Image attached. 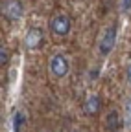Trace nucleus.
Segmentation results:
<instances>
[{"instance_id": "f8f14e48", "label": "nucleus", "mask_w": 131, "mask_h": 132, "mask_svg": "<svg viewBox=\"0 0 131 132\" xmlns=\"http://www.w3.org/2000/svg\"><path fill=\"white\" fill-rule=\"evenodd\" d=\"M74 132H76V130H74Z\"/></svg>"}, {"instance_id": "423d86ee", "label": "nucleus", "mask_w": 131, "mask_h": 132, "mask_svg": "<svg viewBox=\"0 0 131 132\" xmlns=\"http://www.w3.org/2000/svg\"><path fill=\"white\" fill-rule=\"evenodd\" d=\"M83 112L87 116H94L96 112H100V97L98 95H89L83 103Z\"/></svg>"}, {"instance_id": "39448f33", "label": "nucleus", "mask_w": 131, "mask_h": 132, "mask_svg": "<svg viewBox=\"0 0 131 132\" xmlns=\"http://www.w3.org/2000/svg\"><path fill=\"white\" fill-rule=\"evenodd\" d=\"M24 42H26V48H28V50H37V48H41V44H43V31H41L39 28H31V29L26 33Z\"/></svg>"}, {"instance_id": "f03ea898", "label": "nucleus", "mask_w": 131, "mask_h": 132, "mask_svg": "<svg viewBox=\"0 0 131 132\" xmlns=\"http://www.w3.org/2000/svg\"><path fill=\"white\" fill-rule=\"evenodd\" d=\"M68 61H67V57L65 55H61V53H56L54 57H52V61H50V70H52V73L56 75V77H65L68 73Z\"/></svg>"}, {"instance_id": "9d476101", "label": "nucleus", "mask_w": 131, "mask_h": 132, "mask_svg": "<svg viewBox=\"0 0 131 132\" xmlns=\"http://www.w3.org/2000/svg\"><path fill=\"white\" fill-rule=\"evenodd\" d=\"M131 7V0H124V9H129Z\"/></svg>"}, {"instance_id": "6e6552de", "label": "nucleus", "mask_w": 131, "mask_h": 132, "mask_svg": "<svg viewBox=\"0 0 131 132\" xmlns=\"http://www.w3.org/2000/svg\"><path fill=\"white\" fill-rule=\"evenodd\" d=\"M9 62V52H8V48H0V66H6Z\"/></svg>"}, {"instance_id": "1a4fd4ad", "label": "nucleus", "mask_w": 131, "mask_h": 132, "mask_svg": "<svg viewBox=\"0 0 131 132\" xmlns=\"http://www.w3.org/2000/svg\"><path fill=\"white\" fill-rule=\"evenodd\" d=\"M22 123H24V114H22V112H19L17 116H15V132H20Z\"/></svg>"}, {"instance_id": "7ed1b4c3", "label": "nucleus", "mask_w": 131, "mask_h": 132, "mask_svg": "<svg viewBox=\"0 0 131 132\" xmlns=\"http://www.w3.org/2000/svg\"><path fill=\"white\" fill-rule=\"evenodd\" d=\"M2 13L8 20H19L22 16V4L19 0H6L2 4Z\"/></svg>"}, {"instance_id": "f257e3e1", "label": "nucleus", "mask_w": 131, "mask_h": 132, "mask_svg": "<svg viewBox=\"0 0 131 132\" xmlns=\"http://www.w3.org/2000/svg\"><path fill=\"white\" fill-rule=\"evenodd\" d=\"M70 26H72L70 16H68V15H63V13H61V15H57L56 19L52 20V24H50L52 31L56 33L57 37H65V35H68Z\"/></svg>"}, {"instance_id": "9b49d317", "label": "nucleus", "mask_w": 131, "mask_h": 132, "mask_svg": "<svg viewBox=\"0 0 131 132\" xmlns=\"http://www.w3.org/2000/svg\"><path fill=\"white\" fill-rule=\"evenodd\" d=\"M127 82L131 85V64H129V68H127Z\"/></svg>"}, {"instance_id": "20e7f679", "label": "nucleus", "mask_w": 131, "mask_h": 132, "mask_svg": "<svg viewBox=\"0 0 131 132\" xmlns=\"http://www.w3.org/2000/svg\"><path fill=\"white\" fill-rule=\"evenodd\" d=\"M114 42H116V28L111 26V28H107V31L104 33V39H102V42H100V53H102V55L111 53V50L114 48Z\"/></svg>"}, {"instance_id": "0eeeda50", "label": "nucleus", "mask_w": 131, "mask_h": 132, "mask_svg": "<svg viewBox=\"0 0 131 132\" xmlns=\"http://www.w3.org/2000/svg\"><path fill=\"white\" fill-rule=\"evenodd\" d=\"M120 116H118V112L116 110H113V112H109L107 114V119H105V127H107V130L109 132H116L118 128H120Z\"/></svg>"}]
</instances>
